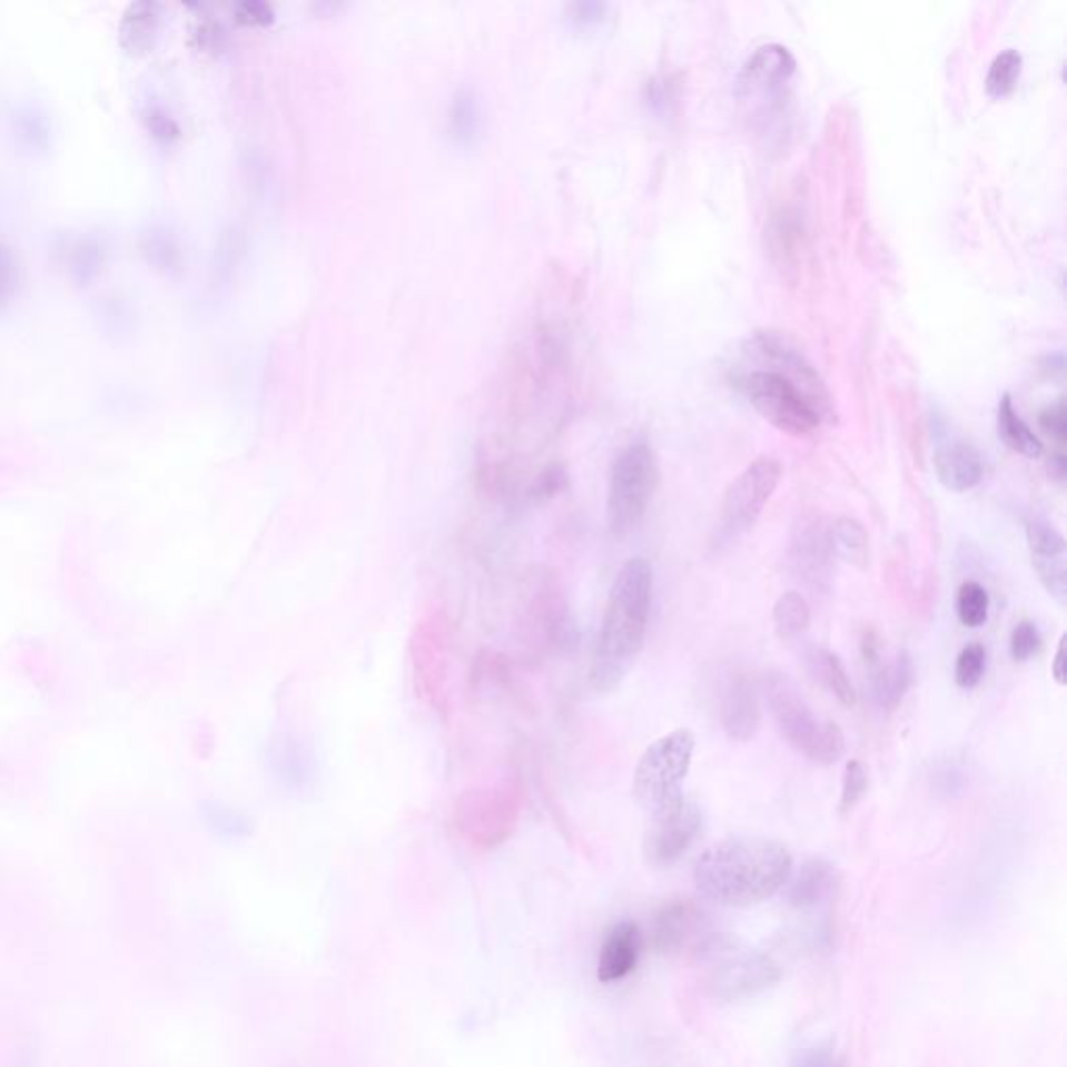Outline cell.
Here are the masks:
<instances>
[{
    "instance_id": "8",
    "label": "cell",
    "mask_w": 1067,
    "mask_h": 1067,
    "mask_svg": "<svg viewBox=\"0 0 1067 1067\" xmlns=\"http://www.w3.org/2000/svg\"><path fill=\"white\" fill-rule=\"evenodd\" d=\"M522 641L534 655L557 653L575 644V625L557 575L541 570L527 577L520 607Z\"/></svg>"
},
{
    "instance_id": "26",
    "label": "cell",
    "mask_w": 1067,
    "mask_h": 1067,
    "mask_svg": "<svg viewBox=\"0 0 1067 1067\" xmlns=\"http://www.w3.org/2000/svg\"><path fill=\"white\" fill-rule=\"evenodd\" d=\"M138 248L142 259L155 271L171 276L180 269L181 247L176 231L161 221H152L138 234Z\"/></svg>"
},
{
    "instance_id": "41",
    "label": "cell",
    "mask_w": 1067,
    "mask_h": 1067,
    "mask_svg": "<svg viewBox=\"0 0 1067 1067\" xmlns=\"http://www.w3.org/2000/svg\"><path fill=\"white\" fill-rule=\"evenodd\" d=\"M859 651H861V659H863V665H866V672H871L873 668H878L885 659H882V644H880V636L873 628H863L861 632V639H859Z\"/></svg>"
},
{
    "instance_id": "5",
    "label": "cell",
    "mask_w": 1067,
    "mask_h": 1067,
    "mask_svg": "<svg viewBox=\"0 0 1067 1067\" xmlns=\"http://www.w3.org/2000/svg\"><path fill=\"white\" fill-rule=\"evenodd\" d=\"M694 734L678 728L651 742L634 770L632 792L649 820L670 813L684 803L682 787L692 765Z\"/></svg>"
},
{
    "instance_id": "6",
    "label": "cell",
    "mask_w": 1067,
    "mask_h": 1067,
    "mask_svg": "<svg viewBox=\"0 0 1067 1067\" xmlns=\"http://www.w3.org/2000/svg\"><path fill=\"white\" fill-rule=\"evenodd\" d=\"M658 484V457L651 444H628L609 474L607 524L615 539H625L641 526Z\"/></svg>"
},
{
    "instance_id": "29",
    "label": "cell",
    "mask_w": 1067,
    "mask_h": 1067,
    "mask_svg": "<svg viewBox=\"0 0 1067 1067\" xmlns=\"http://www.w3.org/2000/svg\"><path fill=\"white\" fill-rule=\"evenodd\" d=\"M772 618L780 641H797L811 624V609L801 592H784L773 605Z\"/></svg>"
},
{
    "instance_id": "44",
    "label": "cell",
    "mask_w": 1067,
    "mask_h": 1067,
    "mask_svg": "<svg viewBox=\"0 0 1067 1067\" xmlns=\"http://www.w3.org/2000/svg\"><path fill=\"white\" fill-rule=\"evenodd\" d=\"M1051 673L1059 686H1066V636H1061V641L1057 644V651H1055V658H1053Z\"/></svg>"
},
{
    "instance_id": "19",
    "label": "cell",
    "mask_w": 1067,
    "mask_h": 1067,
    "mask_svg": "<svg viewBox=\"0 0 1067 1067\" xmlns=\"http://www.w3.org/2000/svg\"><path fill=\"white\" fill-rule=\"evenodd\" d=\"M57 253L67 278L80 288L95 284L109 259V247L97 231L67 234Z\"/></svg>"
},
{
    "instance_id": "16",
    "label": "cell",
    "mask_w": 1067,
    "mask_h": 1067,
    "mask_svg": "<svg viewBox=\"0 0 1067 1067\" xmlns=\"http://www.w3.org/2000/svg\"><path fill=\"white\" fill-rule=\"evenodd\" d=\"M797 61L787 47L765 45L744 63L739 78L740 97H775L794 76Z\"/></svg>"
},
{
    "instance_id": "10",
    "label": "cell",
    "mask_w": 1067,
    "mask_h": 1067,
    "mask_svg": "<svg viewBox=\"0 0 1067 1067\" xmlns=\"http://www.w3.org/2000/svg\"><path fill=\"white\" fill-rule=\"evenodd\" d=\"M453 624L443 607L424 611L409 641L413 686L424 703L438 713L448 711Z\"/></svg>"
},
{
    "instance_id": "33",
    "label": "cell",
    "mask_w": 1067,
    "mask_h": 1067,
    "mask_svg": "<svg viewBox=\"0 0 1067 1067\" xmlns=\"http://www.w3.org/2000/svg\"><path fill=\"white\" fill-rule=\"evenodd\" d=\"M990 596L982 584L969 580L957 592V618L968 628H980L988 620Z\"/></svg>"
},
{
    "instance_id": "17",
    "label": "cell",
    "mask_w": 1067,
    "mask_h": 1067,
    "mask_svg": "<svg viewBox=\"0 0 1067 1067\" xmlns=\"http://www.w3.org/2000/svg\"><path fill=\"white\" fill-rule=\"evenodd\" d=\"M705 916L689 901L663 905L655 918V940L663 952L692 949L696 952L713 930L707 928Z\"/></svg>"
},
{
    "instance_id": "20",
    "label": "cell",
    "mask_w": 1067,
    "mask_h": 1067,
    "mask_svg": "<svg viewBox=\"0 0 1067 1067\" xmlns=\"http://www.w3.org/2000/svg\"><path fill=\"white\" fill-rule=\"evenodd\" d=\"M13 145L28 157H45L55 145V121L40 100H17L9 113Z\"/></svg>"
},
{
    "instance_id": "39",
    "label": "cell",
    "mask_w": 1067,
    "mask_h": 1067,
    "mask_svg": "<svg viewBox=\"0 0 1067 1067\" xmlns=\"http://www.w3.org/2000/svg\"><path fill=\"white\" fill-rule=\"evenodd\" d=\"M1038 424H1040V429L1051 438L1053 443L1057 444V448H1066L1067 415L1064 398L1055 401L1049 407L1040 411Z\"/></svg>"
},
{
    "instance_id": "43",
    "label": "cell",
    "mask_w": 1067,
    "mask_h": 1067,
    "mask_svg": "<svg viewBox=\"0 0 1067 1067\" xmlns=\"http://www.w3.org/2000/svg\"><path fill=\"white\" fill-rule=\"evenodd\" d=\"M1047 467H1049V476H1051L1055 482L1064 484L1067 477L1066 448H1055V451L1051 453V457H1049Z\"/></svg>"
},
{
    "instance_id": "36",
    "label": "cell",
    "mask_w": 1067,
    "mask_h": 1067,
    "mask_svg": "<svg viewBox=\"0 0 1067 1067\" xmlns=\"http://www.w3.org/2000/svg\"><path fill=\"white\" fill-rule=\"evenodd\" d=\"M870 789V773L868 768L859 761L851 759L844 768V778H842V792H840V811L849 813L853 811L857 804L863 801Z\"/></svg>"
},
{
    "instance_id": "1",
    "label": "cell",
    "mask_w": 1067,
    "mask_h": 1067,
    "mask_svg": "<svg viewBox=\"0 0 1067 1067\" xmlns=\"http://www.w3.org/2000/svg\"><path fill=\"white\" fill-rule=\"evenodd\" d=\"M792 854L763 837L723 838L709 847L694 863L696 890L723 907H751L772 899L789 885Z\"/></svg>"
},
{
    "instance_id": "35",
    "label": "cell",
    "mask_w": 1067,
    "mask_h": 1067,
    "mask_svg": "<svg viewBox=\"0 0 1067 1067\" xmlns=\"http://www.w3.org/2000/svg\"><path fill=\"white\" fill-rule=\"evenodd\" d=\"M986 670V649L980 642L968 644L955 663V682L959 689H976Z\"/></svg>"
},
{
    "instance_id": "34",
    "label": "cell",
    "mask_w": 1067,
    "mask_h": 1067,
    "mask_svg": "<svg viewBox=\"0 0 1067 1067\" xmlns=\"http://www.w3.org/2000/svg\"><path fill=\"white\" fill-rule=\"evenodd\" d=\"M23 286V267L16 248L0 240V313L7 312L17 300Z\"/></svg>"
},
{
    "instance_id": "40",
    "label": "cell",
    "mask_w": 1067,
    "mask_h": 1067,
    "mask_svg": "<svg viewBox=\"0 0 1067 1067\" xmlns=\"http://www.w3.org/2000/svg\"><path fill=\"white\" fill-rule=\"evenodd\" d=\"M565 486H567V474L563 472V467L555 465V467L546 470L544 474L539 476L534 486L530 488V496L534 501H549V498L557 496Z\"/></svg>"
},
{
    "instance_id": "45",
    "label": "cell",
    "mask_w": 1067,
    "mask_h": 1067,
    "mask_svg": "<svg viewBox=\"0 0 1067 1067\" xmlns=\"http://www.w3.org/2000/svg\"><path fill=\"white\" fill-rule=\"evenodd\" d=\"M575 9L580 11V17H577V19H584V21H591V19H594V17H599L601 13H603V7H601V4H591V2H589V4H577Z\"/></svg>"
},
{
    "instance_id": "31",
    "label": "cell",
    "mask_w": 1067,
    "mask_h": 1067,
    "mask_svg": "<svg viewBox=\"0 0 1067 1067\" xmlns=\"http://www.w3.org/2000/svg\"><path fill=\"white\" fill-rule=\"evenodd\" d=\"M97 317H99L100 328L116 338L130 336L136 328V312L132 303L130 298H124V296L113 295L102 298Z\"/></svg>"
},
{
    "instance_id": "37",
    "label": "cell",
    "mask_w": 1067,
    "mask_h": 1067,
    "mask_svg": "<svg viewBox=\"0 0 1067 1067\" xmlns=\"http://www.w3.org/2000/svg\"><path fill=\"white\" fill-rule=\"evenodd\" d=\"M790 1067H844L832 1043H813L792 1055Z\"/></svg>"
},
{
    "instance_id": "32",
    "label": "cell",
    "mask_w": 1067,
    "mask_h": 1067,
    "mask_svg": "<svg viewBox=\"0 0 1067 1067\" xmlns=\"http://www.w3.org/2000/svg\"><path fill=\"white\" fill-rule=\"evenodd\" d=\"M138 113H140V121L145 124L147 132L152 136V140H157L159 145H171L180 138V124L178 119L171 116L165 105L157 102L155 99L145 100L140 102L138 107Z\"/></svg>"
},
{
    "instance_id": "15",
    "label": "cell",
    "mask_w": 1067,
    "mask_h": 1067,
    "mask_svg": "<svg viewBox=\"0 0 1067 1067\" xmlns=\"http://www.w3.org/2000/svg\"><path fill=\"white\" fill-rule=\"evenodd\" d=\"M720 718L728 739L747 742L755 737L761 725V703L759 686L753 682V678L742 672L732 673L728 678L720 701Z\"/></svg>"
},
{
    "instance_id": "21",
    "label": "cell",
    "mask_w": 1067,
    "mask_h": 1067,
    "mask_svg": "<svg viewBox=\"0 0 1067 1067\" xmlns=\"http://www.w3.org/2000/svg\"><path fill=\"white\" fill-rule=\"evenodd\" d=\"M938 482L951 493H968L985 477V460L978 448L964 441H949L935 451Z\"/></svg>"
},
{
    "instance_id": "18",
    "label": "cell",
    "mask_w": 1067,
    "mask_h": 1067,
    "mask_svg": "<svg viewBox=\"0 0 1067 1067\" xmlns=\"http://www.w3.org/2000/svg\"><path fill=\"white\" fill-rule=\"evenodd\" d=\"M641 949L642 938L639 926L634 921L615 923L613 928H609L607 935L603 938V945L599 951V964H596V978L603 985L624 980L639 966Z\"/></svg>"
},
{
    "instance_id": "7",
    "label": "cell",
    "mask_w": 1067,
    "mask_h": 1067,
    "mask_svg": "<svg viewBox=\"0 0 1067 1067\" xmlns=\"http://www.w3.org/2000/svg\"><path fill=\"white\" fill-rule=\"evenodd\" d=\"M524 807V789L515 778L465 790L455 803V828L477 849H494L515 832Z\"/></svg>"
},
{
    "instance_id": "28",
    "label": "cell",
    "mask_w": 1067,
    "mask_h": 1067,
    "mask_svg": "<svg viewBox=\"0 0 1067 1067\" xmlns=\"http://www.w3.org/2000/svg\"><path fill=\"white\" fill-rule=\"evenodd\" d=\"M830 541L834 555L851 563L859 570H866L870 563V539L861 522L854 517H838L830 524Z\"/></svg>"
},
{
    "instance_id": "23",
    "label": "cell",
    "mask_w": 1067,
    "mask_h": 1067,
    "mask_svg": "<svg viewBox=\"0 0 1067 1067\" xmlns=\"http://www.w3.org/2000/svg\"><path fill=\"white\" fill-rule=\"evenodd\" d=\"M837 868L826 859H809L794 876L789 901L797 909H813L832 899L837 892Z\"/></svg>"
},
{
    "instance_id": "14",
    "label": "cell",
    "mask_w": 1067,
    "mask_h": 1067,
    "mask_svg": "<svg viewBox=\"0 0 1067 1067\" xmlns=\"http://www.w3.org/2000/svg\"><path fill=\"white\" fill-rule=\"evenodd\" d=\"M1026 539L1033 557V567L1059 607L1067 605V549L1064 534L1045 517H1030Z\"/></svg>"
},
{
    "instance_id": "12",
    "label": "cell",
    "mask_w": 1067,
    "mask_h": 1067,
    "mask_svg": "<svg viewBox=\"0 0 1067 1067\" xmlns=\"http://www.w3.org/2000/svg\"><path fill=\"white\" fill-rule=\"evenodd\" d=\"M782 477V465L773 457H759L725 488L722 501V532L730 539L749 532L770 503Z\"/></svg>"
},
{
    "instance_id": "13",
    "label": "cell",
    "mask_w": 1067,
    "mask_h": 1067,
    "mask_svg": "<svg viewBox=\"0 0 1067 1067\" xmlns=\"http://www.w3.org/2000/svg\"><path fill=\"white\" fill-rule=\"evenodd\" d=\"M703 830V811L699 804L684 801L670 813L649 823L644 837V857L655 868H670L680 861Z\"/></svg>"
},
{
    "instance_id": "24",
    "label": "cell",
    "mask_w": 1067,
    "mask_h": 1067,
    "mask_svg": "<svg viewBox=\"0 0 1067 1067\" xmlns=\"http://www.w3.org/2000/svg\"><path fill=\"white\" fill-rule=\"evenodd\" d=\"M870 675L871 694L873 701L882 709H895L903 701L907 690L913 686L916 680V665L913 658L907 651H899L895 661L890 663H880L873 668Z\"/></svg>"
},
{
    "instance_id": "11",
    "label": "cell",
    "mask_w": 1067,
    "mask_h": 1067,
    "mask_svg": "<svg viewBox=\"0 0 1067 1067\" xmlns=\"http://www.w3.org/2000/svg\"><path fill=\"white\" fill-rule=\"evenodd\" d=\"M789 567L794 580L816 596H826L834 586V549L826 517L807 511L797 517L789 542Z\"/></svg>"
},
{
    "instance_id": "4",
    "label": "cell",
    "mask_w": 1067,
    "mask_h": 1067,
    "mask_svg": "<svg viewBox=\"0 0 1067 1067\" xmlns=\"http://www.w3.org/2000/svg\"><path fill=\"white\" fill-rule=\"evenodd\" d=\"M705 964L707 985L723 1001H740L780 982L782 971L772 955L757 951L740 938L713 932L696 951Z\"/></svg>"
},
{
    "instance_id": "27",
    "label": "cell",
    "mask_w": 1067,
    "mask_h": 1067,
    "mask_svg": "<svg viewBox=\"0 0 1067 1067\" xmlns=\"http://www.w3.org/2000/svg\"><path fill=\"white\" fill-rule=\"evenodd\" d=\"M997 427H999V438L1014 453H1019L1028 460H1038L1045 453V446L1040 443V438L1019 417L1018 409L1014 407V401L1009 395H1002L1001 403H999Z\"/></svg>"
},
{
    "instance_id": "30",
    "label": "cell",
    "mask_w": 1067,
    "mask_h": 1067,
    "mask_svg": "<svg viewBox=\"0 0 1067 1067\" xmlns=\"http://www.w3.org/2000/svg\"><path fill=\"white\" fill-rule=\"evenodd\" d=\"M1024 59L1018 50L1007 49L995 57L986 76V92L992 99L1009 97L1019 82Z\"/></svg>"
},
{
    "instance_id": "22",
    "label": "cell",
    "mask_w": 1067,
    "mask_h": 1067,
    "mask_svg": "<svg viewBox=\"0 0 1067 1067\" xmlns=\"http://www.w3.org/2000/svg\"><path fill=\"white\" fill-rule=\"evenodd\" d=\"M164 26V7L152 0L132 2L119 19L117 38L121 49L142 55L155 47Z\"/></svg>"
},
{
    "instance_id": "9",
    "label": "cell",
    "mask_w": 1067,
    "mask_h": 1067,
    "mask_svg": "<svg viewBox=\"0 0 1067 1067\" xmlns=\"http://www.w3.org/2000/svg\"><path fill=\"white\" fill-rule=\"evenodd\" d=\"M740 391L765 422L784 434L809 436L820 427L823 411L818 403L797 382L772 367L742 376Z\"/></svg>"
},
{
    "instance_id": "2",
    "label": "cell",
    "mask_w": 1067,
    "mask_h": 1067,
    "mask_svg": "<svg viewBox=\"0 0 1067 1067\" xmlns=\"http://www.w3.org/2000/svg\"><path fill=\"white\" fill-rule=\"evenodd\" d=\"M653 596V567L646 559L625 561L609 592L591 663V684L607 694L622 684L641 655Z\"/></svg>"
},
{
    "instance_id": "42",
    "label": "cell",
    "mask_w": 1067,
    "mask_h": 1067,
    "mask_svg": "<svg viewBox=\"0 0 1067 1067\" xmlns=\"http://www.w3.org/2000/svg\"><path fill=\"white\" fill-rule=\"evenodd\" d=\"M236 17L245 23H250V26H264V23H269L274 19V11L269 4L265 2H240L236 4Z\"/></svg>"
},
{
    "instance_id": "25",
    "label": "cell",
    "mask_w": 1067,
    "mask_h": 1067,
    "mask_svg": "<svg viewBox=\"0 0 1067 1067\" xmlns=\"http://www.w3.org/2000/svg\"><path fill=\"white\" fill-rule=\"evenodd\" d=\"M807 670L820 686L828 690L840 705L853 707L857 703L853 682L851 675L847 672L844 663L840 661L837 653L823 649V646H811L804 655Z\"/></svg>"
},
{
    "instance_id": "3",
    "label": "cell",
    "mask_w": 1067,
    "mask_h": 1067,
    "mask_svg": "<svg viewBox=\"0 0 1067 1067\" xmlns=\"http://www.w3.org/2000/svg\"><path fill=\"white\" fill-rule=\"evenodd\" d=\"M773 722L794 751L813 763L830 765L844 755V737L837 723L821 720L787 673L768 672L761 682Z\"/></svg>"
},
{
    "instance_id": "38",
    "label": "cell",
    "mask_w": 1067,
    "mask_h": 1067,
    "mask_svg": "<svg viewBox=\"0 0 1067 1067\" xmlns=\"http://www.w3.org/2000/svg\"><path fill=\"white\" fill-rule=\"evenodd\" d=\"M1040 644H1043V636H1040L1035 622L1024 620L1011 632L1009 651H1011V658L1016 659L1018 663H1024V661L1035 658Z\"/></svg>"
}]
</instances>
